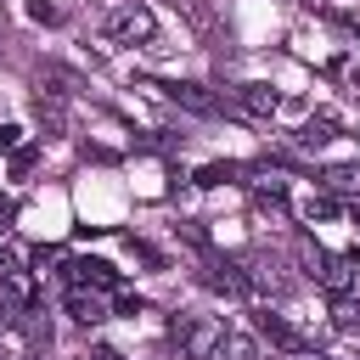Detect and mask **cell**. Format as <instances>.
I'll return each instance as SVG.
<instances>
[{
  "label": "cell",
  "mask_w": 360,
  "mask_h": 360,
  "mask_svg": "<svg viewBox=\"0 0 360 360\" xmlns=\"http://www.w3.org/2000/svg\"><path fill=\"white\" fill-rule=\"evenodd\" d=\"M163 96H169L174 107H191V112H214V107H219V101H214V96L202 90V84H169Z\"/></svg>",
  "instance_id": "8"
},
{
  "label": "cell",
  "mask_w": 360,
  "mask_h": 360,
  "mask_svg": "<svg viewBox=\"0 0 360 360\" xmlns=\"http://www.w3.org/2000/svg\"><path fill=\"white\" fill-rule=\"evenodd\" d=\"M17 135H22L17 124H0V146H17Z\"/></svg>",
  "instance_id": "13"
},
{
  "label": "cell",
  "mask_w": 360,
  "mask_h": 360,
  "mask_svg": "<svg viewBox=\"0 0 360 360\" xmlns=\"http://www.w3.org/2000/svg\"><path fill=\"white\" fill-rule=\"evenodd\" d=\"M68 315L79 326H96V321H107V298L96 287H68Z\"/></svg>",
  "instance_id": "5"
},
{
  "label": "cell",
  "mask_w": 360,
  "mask_h": 360,
  "mask_svg": "<svg viewBox=\"0 0 360 360\" xmlns=\"http://www.w3.org/2000/svg\"><path fill=\"white\" fill-rule=\"evenodd\" d=\"M259 332H264V338H270L276 349H287V354H304V349H309V343H304V338H298V332H292V326H287L281 315H270V309L259 315Z\"/></svg>",
  "instance_id": "7"
},
{
  "label": "cell",
  "mask_w": 360,
  "mask_h": 360,
  "mask_svg": "<svg viewBox=\"0 0 360 360\" xmlns=\"http://www.w3.org/2000/svg\"><path fill=\"white\" fill-rule=\"evenodd\" d=\"M304 264H309V276L321 281V287H332V292H354L360 287V259H343V253H326V248H315V242H304V253H298Z\"/></svg>",
  "instance_id": "1"
},
{
  "label": "cell",
  "mask_w": 360,
  "mask_h": 360,
  "mask_svg": "<svg viewBox=\"0 0 360 360\" xmlns=\"http://www.w3.org/2000/svg\"><path fill=\"white\" fill-rule=\"evenodd\" d=\"M219 332H225V321H208V315L174 321V338H180L186 360H208V354H214V343H219Z\"/></svg>",
  "instance_id": "2"
},
{
  "label": "cell",
  "mask_w": 360,
  "mask_h": 360,
  "mask_svg": "<svg viewBox=\"0 0 360 360\" xmlns=\"http://www.w3.org/2000/svg\"><path fill=\"white\" fill-rule=\"evenodd\" d=\"M107 34H112V39H124V45L152 39V34H158V17H152L146 6H118V11L107 17Z\"/></svg>",
  "instance_id": "3"
},
{
  "label": "cell",
  "mask_w": 360,
  "mask_h": 360,
  "mask_svg": "<svg viewBox=\"0 0 360 360\" xmlns=\"http://www.w3.org/2000/svg\"><path fill=\"white\" fill-rule=\"evenodd\" d=\"M68 287H96V292H107V287H118V276H112L101 259H68Z\"/></svg>",
  "instance_id": "4"
},
{
  "label": "cell",
  "mask_w": 360,
  "mask_h": 360,
  "mask_svg": "<svg viewBox=\"0 0 360 360\" xmlns=\"http://www.w3.org/2000/svg\"><path fill=\"white\" fill-rule=\"evenodd\" d=\"M292 360H332V354H315V349H304V354H292Z\"/></svg>",
  "instance_id": "15"
},
{
  "label": "cell",
  "mask_w": 360,
  "mask_h": 360,
  "mask_svg": "<svg viewBox=\"0 0 360 360\" xmlns=\"http://www.w3.org/2000/svg\"><path fill=\"white\" fill-rule=\"evenodd\" d=\"M180 11H186V17H191V22H197V28H202V34H208V28H214V11H208V6H202V0H180Z\"/></svg>",
  "instance_id": "10"
},
{
  "label": "cell",
  "mask_w": 360,
  "mask_h": 360,
  "mask_svg": "<svg viewBox=\"0 0 360 360\" xmlns=\"http://www.w3.org/2000/svg\"><path fill=\"white\" fill-rule=\"evenodd\" d=\"M79 360H124V354H118V349H84Z\"/></svg>",
  "instance_id": "12"
},
{
  "label": "cell",
  "mask_w": 360,
  "mask_h": 360,
  "mask_svg": "<svg viewBox=\"0 0 360 360\" xmlns=\"http://www.w3.org/2000/svg\"><path fill=\"white\" fill-rule=\"evenodd\" d=\"M28 360H34V354H28Z\"/></svg>",
  "instance_id": "16"
},
{
  "label": "cell",
  "mask_w": 360,
  "mask_h": 360,
  "mask_svg": "<svg viewBox=\"0 0 360 360\" xmlns=\"http://www.w3.org/2000/svg\"><path fill=\"white\" fill-rule=\"evenodd\" d=\"M208 360H264V354H259V343H253V338H248V332H231V326H225V332H219V343H214V354H208Z\"/></svg>",
  "instance_id": "6"
},
{
  "label": "cell",
  "mask_w": 360,
  "mask_h": 360,
  "mask_svg": "<svg viewBox=\"0 0 360 360\" xmlns=\"http://www.w3.org/2000/svg\"><path fill=\"white\" fill-rule=\"evenodd\" d=\"M11 326H17V298L0 292V332H11Z\"/></svg>",
  "instance_id": "11"
},
{
  "label": "cell",
  "mask_w": 360,
  "mask_h": 360,
  "mask_svg": "<svg viewBox=\"0 0 360 360\" xmlns=\"http://www.w3.org/2000/svg\"><path fill=\"white\" fill-rule=\"evenodd\" d=\"M0 276H17V259H11L6 248H0Z\"/></svg>",
  "instance_id": "14"
},
{
  "label": "cell",
  "mask_w": 360,
  "mask_h": 360,
  "mask_svg": "<svg viewBox=\"0 0 360 360\" xmlns=\"http://www.w3.org/2000/svg\"><path fill=\"white\" fill-rule=\"evenodd\" d=\"M236 101H242L248 112H276V107H281V101H276V90H264V84H242V90H236Z\"/></svg>",
  "instance_id": "9"
}]
</instances>
